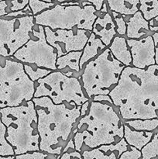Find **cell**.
Returning <instances> with one entry per match:
<instances>
[{"mask_svg":"<svg viewBox=\"0 0 158 159\" xmlns=\"http://www.w3.org/2000/svg\"><path fill=\"white\" fill-rule=\"evenodd\" d=\"M108 96L122 121L158 118V65L125 66Z\"/></svg>","mask_w":158,"mask_h":159,"instance_id":"1","label":"cell"},{"mask_svg":"<svg viewBox=\"0 0 158 159\" xmlns=\"http://www.w3.org/2000/svg\"><path fill=\"white\" fill-rule=\"evenodd\" d=\"M32 100L37 113L40 150L58 156L72 137L81 117V106L66 102L55 104L47 96Z\"/></svg>","mask_w":158,"mask_h":159,"instance_id":"2","label":"cell"},{"mask_svg":"<svg viewBox=\"0 0 158 159\" xmlns=\"http://www.w3.org/2000/svg\"><path fill=\"white\" fill-rule=\"evenodd\" d=\"M123 134V121L114 104L91 99L88 112L79 118L73 130L72 138L76 150L82 152L118 142Z\"/></svg>","mask_w":158,"mask_h":159,"instance_id":"3","label":"cell"},{"mask_svg":"<svg viewBox=\"0 0 158 159\" xmlns=\"http://www.w3.org/2000/svg\"><path fill=\"white\" fill-rule=\"evenodd\" d=\"M0 113L6 127V140L13 148L15 155L40 151L37 113L33 101L0 108Z\"/></svg>","mask_w":158,"mask_h":159,"instance_id":"4","label":"cell"},{"mask_svg":"<svg viewBox=\"0 0 158 159\" xmlns=\"http://www.w3.org/2000/svg\"><path fill=\"white\" fill-rule=\"evenodd\" d=\"M125 67L115 58L108 47L87 62L79 78L87 96L91 99L97 95H108L119 82Z\"/></svg>","mask_w":158,"mask_h":159,"instance_id":"5","label":"cell"},{"mask_svg":"<svg viewBox=\"0 0 158 159\" xmlns=\"http://www.w3.org/2000/svg\"><path fill=\"white\" fill-rule=\"evenodd\" d=\"M35 89L36 82L26 75L23 62L0 56V108L32 100Z\"/></svg>","mask_w":158,"mask_h":159,"instance_id":"6","label":"cell"},{"mask_svg":"<svg viewBox=\"0 0 158 159\" xmlns=\"http://www.w3.org/2000/svg\"><path fill=\"white\" fill-rule=\"evenodd\" d=\"M96 9L91 4L81 6L80 3L64 5L56 3L53 7L34 16L35 23L48 26L52 30H70L77 26L91 30L95 20Z\"/></svg>","mask_w":158,"mask_h":159,"instance_id":"7","label":"cell"},{"mask_svg":"<svg viewBox=\"0 0 158 159\" xmlns=\"http://www.w3.org/2000/svg\"><path fill=\"white\" fill-rule=\"evenodd\" d=\"M35 82L33 97L47 96L55 104L66 102L81 106L90 99L84 91L80 79L66 75L59 70L52 71Z\"/></svg>","mask_w":158,"mask_h":159,"instance_id":"8","label":"cell"},{"mask_svg":"<svg viewBox=\"0 0 158 159\" xmlns=\"http://www.w3.org/2000/svg\"><path fill=\"white\" fill-rule=\"evenodd\" d=\"M12 57L23 64L35 65L52 71L57 70V51L46 40L44 26L37 23L33 27L29 40Z\"/></svg>","mask_w":158,"mask_h":159,"instance_id":"9","label":"cell"},{"mask_svg":"<svg viewBox=\"0 0 158 159\" xmlns=\"http://www.w3.org/2000/svg\"><path fill=\"white\" fill-rule=\"evenodd\" d=\"M34 16L0 18V56L12 57L30 38Z\"/></svg>","mask_w":158,"mask_h":159,"instance_id":"10","label":"cell"},{"mask_svg":"<svg viewBox=\"0 0 158 159\" xmlns=\"http://www.w3.org/2000/svg\"><path fill=\"white\" fill-rule=\"evenodd\" d=\"M46 38L48 43L57 51V57L71 51H82L88 41L91 31L80 29L77 26L70 30H52L44 26Z\"/></svg>","mask_w":158,"mask_h":159,"instance_id":"11","label":"cell"},{"mask_svg":"<svg viewBox=\"0 0 158 159\" xmlns=\"http://www.w3.org/2000/svg\"><path fill=\"white\" fill-rule=\"evenodd\" d=\"M126 41L132 55L131 66L147 68L156 64L153 36L148 35L140 39L126 38Z\"/></svg>","mask_w":158,"mask_h":159,"instance_id":"12","label":"cell"},{"mask_svg":"<svg viewBox=\"0 0 158 159\" xmlns=\"http://www.w3.org/2000/svg\"><path fill=\"white\" fill-rule=\"evenodd\" d=\"M96 16L91 32L99 37L106 47H108L117 33L116 23L106 1L104 2L101 10L96 11Z\"/></svg>","mask_w":158,"mask_h":159,"instance_id":"13","label":"cell"},{"mask_svg":"<svg viewBox=\"0 0 158 159\" xmlns=\"http://www.w3.org/2000/svg\"><path fill=\"white\" fill-rule=\"evenodd\" d=\"M129 148V144L122 138L116 143L102 144L81 152L84 159H116Z\"/></svg>","mask_w":158,"mask_h":159,"instance_id":"14","label":"cell"},{"mask_svg":"<svg viewBox=\"0 0 158 159\" xmlns=\"http://www.w3.org/2000/svg\"><path fill=\"white\" fill-rule=\"evenodd\" d=\"M126 21V34L129 39H140L148 35H153L150 30L149 21L146 20L141 11L138 10L133 15L124 16Z\"/></svg>","mask_w":158,"mask_h":159,"instance_id":"15","label":"cell"},{"mask_svg":"<svg viewBox=\"0 0 158 159\" xmlns=\"http://www.w3.org/2000/svg\"><path fill=\"white\" fill-rule=\"evenodd\" d=\"M81 54L82 51H75L57 57L56 61L57 70L66 75L79 79L82 73L80 68Z\"/></svg>","mask_w":158,"mask_h":159,"instance_id":"16","label":"cell"},{"mask_svg":"<svg viewBox=\"0 0 158 159\" xmlns=\"http://www.w3.org/2000/svg\"><path fill=\"white\" fill-rule=\"evenodd\" d=\"M115 58L123 64L125 66L132 65V55L127 44L126 37L116 35L108 47Z\"/></svg>","mask_w":158,"mask_h":159,"instance_id":"17","label":"cell"},{"mask_svg":"<svg viewBox=\"0 0 158 159\" xmlns=\"http://www.w3.org/2000/svg\"><path fill=\"white\" fill-rule=\"evenodd\" d=\"M106 48V45L102 41V40L99 37H97L94 33L91 32L85 48L82 50L81 57L80 59L81 70L83 68L84 65L87 62L94 58Z\"/></svg>","mask_w":158,"mask_h":159,"instance_id":"18","label":"cell"},{"mask_svg":"<svg viewBox=\"0 0 158 159\" xmlns=\"http://www.w3.org/2000/svg\"><path fill=\"white\" fill-rule=\"evenodd\" d=\"M124 134L123 138L129 145L133 146L139 150H141L153 136L154 131H145L136 130L130 127L128 124L123 122Z\"/></svg>","mask_w":158,"mask_h":159,"instance_id":"19","label":"cell"},{"mask_svg":"<svg viewBox=\"0 0 158 159\" xmlns=\"http://www.w3.org/2000/svg\"><path fill=\"white\" fill-rule=\"evenodd\" d=\"M111 11L123 16L133 15L139 10V0H105Z\"/></svg>","mask_w":158,"mask_h":159,"instance_id":"20","label":"cell"},{"mask_svg":"<svg viewBox=\"0 0 158 159\" xmlns=\"http://www.w3.org/2000/svg\"><path fill=\"white\" fill-rule=\"evenodd\" d=\"M130 127L136 130L154 131L158 128V118L153 119H133L123 120Z\"/></svg>","mask_w":158,"mask_h":159,"instance_id":"21","label":"cell"},{"mask_svg":"<svg viewBox=\"0 0 158 159\" xmlns=\"http://www.w3.org/2000/svg\"><path fill=\"white\" fill-rule=\"evenodd\" d=\"M29 0H0V18L26 7Z\"/></svg>","mask_w":158,"mask_h":159,"instance_id":"22","label":"cell"},{"mask_svg":"<svg viewBox=\"0 0 158 159\" xmlns=\"http://www.w3.org/2000/svg\"><path fill=\"white\" fill-rule=\"evenodd\" d=\"M139 10L150 21L158 16V0H139Z\"/></svg>","mask_w":158,"mask_h":159,"instance_id":"23","label":"cell"},{"mask_svg":"<svg viewBox=\"0 0 158 159\" xmlns=\"http://www.w3.org/2000/svg\"><path fill=\"white\" fill-rule=\"evenodd\" d=\"M6 127L1 119L0 113V155L5 157L15 156L13 148L6 140Z\"/></svg>","mask_w":158,"mask_h":159,"instance_id":"24","label":"cell"},{"mask_svg":"<svg viewBox=\"0 0 158 159\" xmlns=\"http://www.w3.org/2000/svg\"><path fill=\"white\" fill-rule=\"evenodd\" d=\"M143 159L158 158V132L153 134L152 139L141 149Z\"/></svg>","mask_w":158,"mask_h":159,"instance_id":"25","label":"cell"},{"mask_svg":"<svg viewBox=\"0 0 158 159\" xmlns=\"http://www.w3.org/2000/svg\"><path fill=\"white\" fill-rule=\"evenodd\" d=\"M24 70L29 79L33 82H37V80L45 77L52 71V70L40 68L36 66L35 65H29V64H24Z\"/></svg>","mask_w":158,"mask_h":159,"instance_id":"26","label":"cell"},{"mask_svg":"<svg viewBox=\"0 0 158 159\" xmlns=\"http://www.w3.org/2000/svg\"><path fill=\"white\" fill-rule=\"evenodd\" d=\"M68 159V158H83L81 152L76 150L74 140L72 137L70 138L68 144L62 151L61 154L57 156V159Z\"/></svg>","mask_w":158,"mask_h":159,"instance_id":"27","label":"cell"},{"mask_svg":"<svg viewBox=\"0 0 158 159\" xmlns=\"http://www.w3.org/2000/svg\"><path fill=\"white\" fill-rule=\"evenodd\" d=\"M15 158H26V159H57V155L54 154L46 153L41 151H33L28 152L21 155H15Z\"/></svg>","mask_w":158,"mask_h":159,"instance_id":"28","label":"cell"},{"mask_svg":"<svg viewBox=\"0 0 158 159\" xmlns=\"http://www.w3.org/2000/svg\"><path fill=\"white\" fill-rule=\"evenodd\" d=\"M55 4V2H47L43 0H29L28 3L33 16L37 15L43 11L53 7Z\"/></svg>","mask_w":158,"mask_h":159,"instance_id":"29","label":"cell"},{"mask_svg":"<svg viewBox=\"0 0 158 159\" xmlns=\"http://www.w3.org/2000/svg\"><path fill=\"white\" fill-rule=\"evenodd\" d=\"M111 13L113 17V20L116 23L117 35L125 37V34H126V21H125L124 16L119 13V12H114V11H111Z\"/></svg>","mask_w":158,"mask_h":159,"instance_id":"30","label":"cell"},{"mask_svg":"<svg viewBox=\"0 0 158 159\" xmlns=\"http://www.w3.org/2000/svg\"><path fill=\"white\" fill-rule=\"evenodd\" d=\"M142 158L141 151L133 146L129 145V148L119 157V159H138Z\"/></svg>","mask_w":158,"mask_h":159,"instance_id":"31","label":"cell"},{"mask_svg":"<svg viewBox=\"0 0 158 159\" xmlns=\"http://www.w3.org/2000/svg\"><path fill=\"white\" fill-rule=\"evenodd\" d=\"M152 36H153L155 45V61H156V65H158V31L153 33Z\"/></svg>","mask_w":158,"mask_h":159,"instance_id":"32","label":"cell"},{"mask_svg":"<svg viewBox=\"0 0 158 159\" xmlns=\"http://www.w3.org/2000/svg\"><path fill=\"white\" fill-rule=\"evenodd\" d=\"M90 102H91V99H89L88 101H86V102H84V103L81 106V116H84V115H85L87 113L88 108H89Z\"/></svg>","mask_w":158,"mask_h":159,"instance_id":"33","label":"cell"},{"mask_svg":"<svg viewBox=\"0 0 158 159\" xmlns=\"http://www.w3.org/2000/svg\"><path fill=\"white\" fill-rule=\"evenodd\" d=\"M47 2H55V3H63L66 2H80L81 0H43Z\"/></svg>","mask_w":158,"mask_h":159,"instance_id":"34","label":"cell"},{"mask_svg":"<svg viewBox=\"0 0 158 159\" xmlns=\"http://www.w3.org/2000/svg\"><path fill=\"white\" fill-rule=\"evenodd\" d=\"M158 24V16H156L155 18L152 19V20H150V21H149V25L151 26H156V25Z\"/></svg>","mask_w":158,"mask_h":159,"instance_id":"35","label":"cell"}]
</instances>
